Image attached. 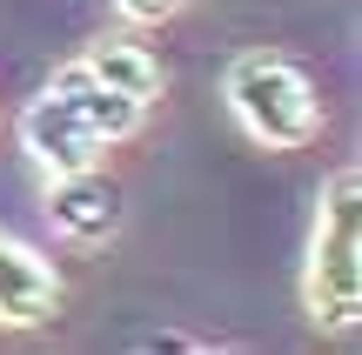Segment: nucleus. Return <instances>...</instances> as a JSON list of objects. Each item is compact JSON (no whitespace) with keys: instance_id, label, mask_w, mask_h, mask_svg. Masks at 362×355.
<instances>
[{"instance_id":"5","label":"nucleus","mask_w":362,"mask_h":355,"mask_svg":"<svg viewBox=\"0 0 362 355\" xmlns=\"http://www.w3.org/2000/svg\"><path fill=\"white\" fill-rule=\"evenodd\" d=\"M54 308H61V275H54L27 241L0 235V322H7V329H34Z\"/></svg>"},{"instance_id":"8","label":"nucleus","mask_w":362,"mask_h":355,"mask_svg":"<svg viewBox=\"0 0 362 355\" xmlns=\"http://www.w3.org/2000/svg\"><path fill=\"white\" fill-rule=\"evenodd\" d=\"M121 7V20H134V27H155V20H168V13L181 7V0H115Z\"/></svg>"},{"instance_id":"4","label":"nucleus","mask_w":362,"mask_h":355,"mask_svg":"<svg viewBox=\"0 0 362 355\" xmlns=\"http://www.w3.org/2000/svg\"><path fill=\"white\" fill-rule=\"evenodd\" d=\"M47 222L67 241H107L121 228V188L101 168H74V174H47Z\"/></svg>"},{"instance_id":"6","label":"nucleus","mask_w":362,"mask_h":355,"mask_svg":"<svg viewBox=\"0 0 362 355\" xmlns=\"http://www.w3.org/2000/svg\"><path fill=\"white\" fill-rule=\"evenodd\" d=\"M47 88H54V94H61V101L94 128V141H101V148H107V141H128V134L141 128V114H148V101H134V94L107 88V80H101V74H88L81 61H67L61 74L47 80Z\"/></svg>"},{"instance_id":"2","label":"nucleus","mask_w":362,"mask_h":355,"mask_svg":"<svg viewBox=\"0 0 362 355\" xmlns=\"http://www.w3.org/2000/svg\"><path fill=\"white\" fill-rule=\"evenodd\" d=\"M221 94L262 148H309L322 128V101H315L309 74L282 54H235Z\"/></svg>"},{"instance_id":"1","label":"nucleus","mask_w":362,"mask_h":355,"mask_svg":"<svg viewBox=\"0 0 362 355\" xmlns=\"http://www.w3.org/2000/svg\"><path fill=\"white\" fill-rule=\"evenodd\" d=\"M302 302L315 329L349 335L362 315V174L342 168L315 195V235H309V268H302Z\"/></svg>"},{"instance_id":"3","label":"nucleus","mask_w":362,"mask_h":355,"mask_svg":"<svg viewBox=\"0 0 362 355\" xmlns=\"http://www.w3.org/2000/svg\"><path fill=\"white\" fill-rule=\"evenodd\" d=\"M21 148L34 155V168H47V174H74V168H94V161H101L94 128H88V121H81L54 88H40L34 101H27V114H21Z\"/></svg>"},{"instance_id":"7","label":"nucleus","mask_w":362,"mask_h":355,"mask_svg":"<svg viewBox=\"0 0 362 355\" xmlns=\"http://www.w3.org/2000/svg\"><path fill=\"white\" fill-rule=\"evenodd\" d=\"M81 67H88V74H101L107 88L134 94V101H155V94H161V67H155V54L134 47V40H94V47L81 54Z\"/></svg>"}]
</instances>
